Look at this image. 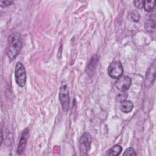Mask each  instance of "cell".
<instances>
[{
    "instance_id": "6da1fadb",
    "label": "cell",
    "mask_w": 156,
    "mask_h": 156,
    "mask_svg": "<svg viewBox=\"0 0 156 156\" xmlns=\"http://www.w3.org/2000/svg\"><path fill=\"white\" fill-rule=\"evenodd\" d=\"M22 37L19 32H15L8 37L6 53L10 60H13L18 55L22 48Z\"/></svg>"
},
{
    "instance_id": "7a4b0ae2",
    "label": "cell",
    "mask_w": 156,
    "mask_h": 156,
    "mask_svg": "<svg viewBox=\"0 0 156 156\" xmlns=\"http://www.w3.org/2000/svg\"><path fill=\"white\" fill-rule=\"evenodd\" d=\"M59 100L63 110L67 112L69 107V94L68 85L65 81L62 82L59 91Z\"/></svg>"
},
{
    "instance_id": "3957f363",
    "label": "cell",
    "mask_w": 156,
    "mask_h": 156,
    "mask_svg": "<svg viewBox=\"0 0 156 156\" xmlns=\"http://www.w3.org/2000/svg\"><path fill=\"white\" fill-rule=\"evenodd\" d=\"M15 78L17 85L21 87H24L26 82V69L21 62H17L15 69Z\"/></svg>"
},
{
    "instance_id": "277c9868",
    "label": "cell",
    "mask_w": 156,
    "mask_h": 156,
    "mask_svg": "<svg viewBox=\"0 0 156 156\" xmlns=\"http://www.w3.org/2000/svg\"><path fill=\"white\" fill-rule=\"evenodd\" d=\"M108 74L113 79H118L123 74V66L119 60L112 62L108 68Z\"/></svg>"
},
{
    "instance_id": "5b68a950",
    "label": "cell",
    "mask_w": 156,
    "mask_h": 156,
    "mask_svg": "<svg viewBox=\"0 0 156 156\" xmlns=\"http://www.w3.org/2000/svg\"><path fill=\"white\" fill-rule=\"evenodd\" d=\"M91 136L88 132L82 135L79 140V151L81 155H87L91 147Z\"/></svg>"
},
{
    "instance_id": "8992f818",
    "label": "cell",
    "mask_w": 156,
    "mask_h": 156,
    "mask_svg": "<svg viewBox=\"0 0 156 156\" xmlns=\"http://www.w3.org/2000/svg\"><path fill=\"white\" fill-rule=\"evenodd\" d=\"M131 83L132 80L130 77L127 76H121L115 82V86L120 91L125 92L129 88Z\"/></svg>"
},
{
    "instance_id": "52a82bcc",
    "label": "cell",
    "mask_w": 156,
    "mask_h": 156,
    "mask_svg": "<svg viewBox=\"0 0 156 156\" xmlns=\"http://www.w3.org/2000/svg\"><path fill=\"white\" fill-rule=\"evenodd\" d=\"M28 136H29V130L28 129L26 128V129H24V130L23 132L21 134L20 143L18 146L17 152L19 155H21L24 152L27 144Z\"/></svg>"
},
{
    "instance_id": "ba28073f",
    "label": "cell",
    "mask_w": 156,
    "mask_h": 156,
    "mask_svg": "<svg viewBox=\"0 0 156 156\" xmlns=\"http://www.w3.org/2000/svg\"><path fill=\"white\" fill-rule=\"evenodd\" d=\"M98 56L96 54H94L91 57L86 68V72L88 76L91 77L93 75L98 62Z\"/></svg>"
},
{
    "instance_id": "9c48e42d",
    "label": "cell",
    "mask_w": 156,
    "mask_h": 156,
    "mask_svg": "<svg viewBox=\"0 0 156 156\" xmlns=\"http://www.w3.org/2000/svg\"><path fill=\"white\" fill-rule=\"evenodd\" d=\"M155 60L154 61L152 64L151 65V67L149 68L148 72L147 73L146 76V84L148 86L152 85L154 81H155Z\"/></svg>"
},
{
    "instance_id": "30bf717a",
    "label": "cell",
    "mask_w": 156,
    "mask_h": 156,
    "mask_svg": "<svg viewBox=\"0 0 156 156\" xmlns=\"http://www.w3.org/2000/svg\"><path fill=\"white\" fill-rule=\"evenodd\" d=\"M145 29L149 32H153L155 30V15L151 14L144 23Z\"/></svg>"
},
{
    "instance_id": "8fae6325",
    "label": "cell",
    "mask_w": 156,
    "mask_h": 156,
    "mask_svg": "<svg viewBox=\"0 0 156 156\" xmlns=\"http://www.w3.org/2000/svg\"><path fill=\"white\" fill-rule=\"evenodd\" d=\"M133 108V102L129 100H126L121 102V110L124 113H130Z\"/></svg>"
},
{
    "instance_id": "7c38bea8",
    "label": "cell",
    "mask_w": 156,
    "mask_h": 156,
    "mask_svg": "<svg viewBox=\"0 0 156 156\" xmlns=\"http://www.w3.org/2000/svg\"><path fill=\"white\" fill-rule=\"evenodd\" d=\"M122 149V148L120 145L116 144L108 150L106 154L107 155H119L121 154Z\"/></svg>"
},
{
    "instance_id": "4fadbf2b",
    "label": "cell",
    "mask_w": 156,
    "mask_h": 156,
    "mask_svg": "<svg viewBox=\"0 0 156 156\" xmlns=\"http://www.w3.org/2000/svg\"><path fill=\"white\" fill-rule=\"evenodd\" d=\"M156 1L154 0L144 1L143 7L146 12H151L155 7Z\"/></svg>"
},
{
    "instance_id": "5bb4252c",
    "label": "cell",
    "mask_w": 156,
    "mask_h": 156,
    "mask_svg": "<svg viewBox=\"0 0 156 156\" xmlns=\"http://www.w3.org/2000/svg\"><path fill=\"white\" fill-rule=\"evenodd\" d=\"M130 16L132 21L134 22H138L140 18V14L136 11H132V12H130Z\"/></svg>"
},
{
    "instance_id": "9a60e30c",
    "label": "cell",
    "mask_w": 156,
    "mask_h": 156,
    "mask_svg": "<svg viewBox=\"0 0 156 156\" xmlns=\"http://www.w3.org/2000/svg\"><path fill=\"white\" fill-rule=\"evenodd\" d=\"M127 97V94L124 92H122L119 94H118L116 96V101L119 102H122L123 101H126Z\"/></svg>"
},
{
    "instance_id": "2e32d148",
    "label": "cell",
    "mask_w": 156,
    "mask_h": 156,
    "mask_svg": "<svg viewBox=\"0 0 156 156\" xmlns=\"http://www.w3.org/2000/svg\"><path fill=\"white\" fill-rule=\"evenodd\" d=\"M137 154L133 147H129L126 149L123 155H136Z\"/></svg>"
},
{
    "instance_id": "e0dca14e",
    "label": "cell",
    "mask_w": 156,
    "mask_h": 156,
    "mask_svg": "<svg viewBox=\"0 0 156 156\" xmlns=\"http://www.w3.org/2000/svg\"><path fill=\"white\" fill-rule=\"evenodd\" d=\"M13 3V1H9V0H6V1H0V6L1 7H5L7 6L10 5Z\"/></svg>"
},
{
    "instance_id": "ac0fdd59",
    "label": "cell",
    "mask_w": 156,
    "mask_h": 156,
    "mask_svg": "<svg viewBox=\"0 0 156 156\" xmlns=\"http://www.w3.org/2000/svg\"><path fill=\"white\" fill-rule=\"evenodd\" d=\"M143 3H144V1H141V0L133 1L134 5L137 9H142L143 7Z\"/></svg>"
}]
</instances>
